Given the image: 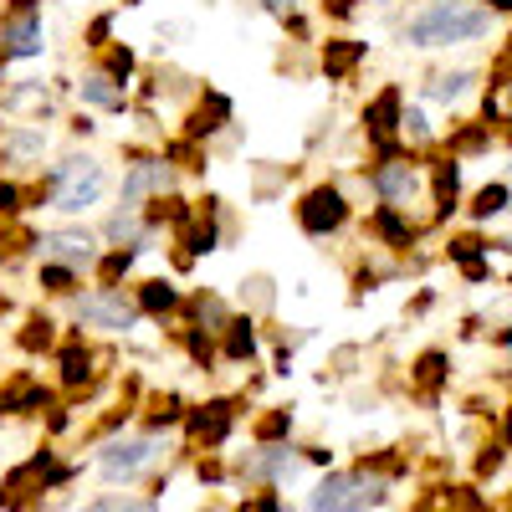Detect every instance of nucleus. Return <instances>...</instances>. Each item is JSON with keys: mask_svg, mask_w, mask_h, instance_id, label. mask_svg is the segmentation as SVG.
Returning <instances> with one entry per match:
<instances>
[{"mask_svg": "<svg viewBox=\"0 0 512 512\" xmlns=\"http://www.w3.org/2000/svg\"><path fill=\"white\" fill-rule=\"evenodd\" d=\"M108 195H113V169L93 144L57 149L31 180V210H47L57 221H88Z\"/></svg>", "mask_w": 512, "mask_h": 512, "instance_id": "obj_1", "label": "nucleus"}, {"mask_svg": "<svg viewBox=\"0 0 512 512\" xmlns=\"http://www.w3.org/2000/svg\"><path fill=\"white\" fill-rule=\"evenodd\" d=\"M497 11H487L482 0H425L420 11L400 21V41L410 52H451V47H472L497 31Z\"/></svg>", "mask_w": 512, "mask_h": 512, "instance_id": "obj_2", "label": "nucleus"}, {"mask_svg": "<svg viewBox=\"0 0 512 512\" xmlns=\"http://www.w3.org/2000/svg\"><path fill=\"white\" fill-rule=\"evenodd\" d=\"M241 241V216L226 205V195H216V190H205L200 200H195V216L169 236V272L175 277H185V272H195L205 256H216V251H226V246H236Z\"/></svg>", "mask_w": 512, "mask_h": 512, "instance_id": "obj_3", "label": "nucleus"}, {"mask_svg": "<svg viewBox=\"0 0 512 512\" xmlns=\"http://www.w3.org/2000/svg\"><path fill=\"white\" fill-rule=\"evenodd\" d=\"M67 318L72 328L82 333H103V338H128L144 328V313L134 303L128 287H103V282H88L77 297H67Z\"/></svg>", "mask_w": 512, "mask_h": 512, "instance_id": "obj_4", "label": "nucleus"}, {"mask_svg": "<svg viewBox=\"0 0 512 512\" xmlns=\"http://www.w3.org/2000/svg\"><path fill=\"white\" fill-rule=\"evenodd\" d=\"M354 216H359V200L349 195L344 180H313L292 200V221L308 241H338L354 226Z\"/></svg>", "mask_w": 512, "mask_h": 512, "instance_id": "obj_5", "label": "nucleus"}, {"mask_svg": "<svg viewBox=\"0 0 512 512\" xmlns=\"http://www.w3.org/2000/svg\"><path fill=\"white\" fill-rule=\"evenodd\" d=\"M123 154H128V164H123V175L113 180V205L144 210L149 200L175 195V190L185 185L180 169L159 154V144H123Z\"/></svg>", "mask_w": 512, "mask_h": 512, "instance_id": "obj_6", "label": "nucleus"}, {"mask_svg": "<svg viewBox=\"0 0 512 512\" xmlns=\"http://www.w3.org/2000/svg\"><path fill=\"white\" fill-rule=\"evenodd\" d=\"M98 256H103V236L93 221H52L31 231V262H62L77 267L82 277H93Z\"/></svg>", "mask_w": 512, "mask_h": 512, "instance_id": "obj_7", "label": "nucleus"}, {"mask_svg": "<svg viewBox=\"0 0 512 512\" xmlns=\"http://www.w3.org/2000/svg\"><path fill=\"white\" fill-rule=\"evenodd\" d=\"M364 190H369V200L374 205H400V210H420L425 205V159L420 154H390V159H369V169H364Z\"/></svg>", "mask_w": 512, "mask_h": 512, "instance_id": "obj_8", "label": "nucleus"}, {"mask_svg": "<svg viewBox=\"0 0 512 512\" xmlns=\"http://www.w3.org/2000/svg\"><path fill=\"white\" fill-rule=\"evenodd\" d=\"M384 492H390V482L374 477L369 466H359V472H333L328 466L318 487L308 492V512H374Z\"/></svg>", "mask_w": 512, "mask_h": 512, "instance_id": "obj_9", "label": "nucleus"}, {"mask_svg": "<svg viewBox=\"0 0 512 512\" xmlns=\"http://www.w3.org/2000/svg\"><path fill=\"white\" fill-rule=\"evenodd\" d=\"M159 456H164V436H154V431L113 436L98 451V477L113 482V487H134V482H144L154 466H159Z\"/></svg>", "mask_w": 512, "mask_h": 512, "instance_id": "obj_10", "label": "nucleus"}, {"mask_svg": "<svg viewBox=\"0 0 512 512\" xmlns=\"http://www.w3.org/2000/svg\"><path fill=\"white\" fill-rule=\"evenodd\" d=\"M400 113H405V88H400V82H384L379 93L364 98V108H359V134H364V144H369V159L405 154V144H400Z\"/></svg>", "mask_w": 512, "mask_h": 512, "instance_id": "obj_11", "label": "nucleus"}, {"mask_svg": "<svg viewBox=\"0 0 512 512\" xmlns=\"http://www.w3.org/2000/svg\"><path fill=\"white\" fill-rule=\"evenodd\" d=\"M47 11L41 6H6L0 11V62L6 67H31L47 57Z\"/></svg>", "mask_w": 512, "mask_h": 512, "instance_id": "obj_12", "label": "nucleus"}, {"mask_svg": "<svg viewBox=\"0 0 512 512\" xmlns=\"http://www.w3.org/2000/svg\"><path fill=\"white\" fill-rule=\"evenodd\" d=\"M47 159H52V128L47 123H21V118L0 123V175L36 180Z\"/></svg>", "mask_w": 512, "mask_h": 512, "instance_id": "obj_13", "label": "nucleus"}, {"mask_svg": "<svg viewBox=\"0 0 512 512\" xmlns=\"http://www.w3.org/2000/svg\"><path fill=\"white\" fill-rule=\"evenodd\" d=\"M67 98H72L77 108L98 113V118H128V113H134V88L113 82L98 62H88L77 77H67Z\"/></svg>", "mask_w": 512, "mask_h": 512, "instance_id": "obj_14", "label": "nucleus"}, {"mask_svg": "<svg viewBox=\"0 0 512 512\" xmlns=\"http://www.w3.org/2000/svg\"><path fill=\"white\" fill-rule=\"evenodd\" d=\"M231 123H236V98H231L226 88H210V82H200V93H195L190 108L180 113V128H175V134H185V139H195V144L210 149Z\"/></svg>", "mask_w": 512, "mask_h": 512, "instance_id": "obj_15", "label": "nucleus"}, {"mask_svg": "<svg viewBox=\"0 0 512 512\" xmlns=\"http://www.w3.org/2000/svg\"><path fill=\"white\" fill-rule=\"evenodd\" d=\"M425 226H431V221H420L415 210L369 205V216H364V241L379 246L384 256H405V251H415V241L425 236Z\"/></svg>", "mask_w": 512, "mask_h": 512, "instance_id": "obj_16", "label": "nucleus"}, {"mask_svg": "<svg viewBox=\"0 0 512 512\" xmlns=\"http://www.w3.org/2000/svg\"><path fill=\"white\" fill-rule=\"evenodd\" d=\"M303 466H308L303 446H292V441H267V446L246 451V456L236 461V472H241L246 482H256V487H282V482H292V477H303Z\"/></svg>", "mask_w": 512, "mask_h": 512, "instance_id": "obj_17", "label": "nucleus"}, {"mask_svg": "<svg viewBox=\"0 0 512 512\" xmlns=\"http://www.w3.org/2000/svg\"><path fill=\"white\" fill-rule=\"evenodd\" d=\"M128 292H134L144 323H180V313H185V282L175 272L139 277V282H128Z\"/></svg>", "mask_w": 512, "mask_h": 512, "instance_id": "obj_18", "label": "nucleus"}, {"mask_svg": "<svg viewBox=\"0 0 512 512\" xmlns=\"http://www.w3.org/2000/svg\"><path fill=\"white\" fill-rule=\"evenodd\" d=\"M93 226H98L103 246H134V251H144V256H149V251H164V236L149 231L144 210H134V205H108Z\"/></svg>", "mask_w": 512, "mask_h": 512, "instance_id": "obj_19", "label": "nucleus"}, {"mask_svg": "<svg viewBox=\"0 0 512 512\" xmlns=\"http://www.w3.org/2000/svg\"><path fill=\"white\" fill-rule=\"evenodd\" d=\"M57 359V390H93V379H98V349H93V338L72 328L62 333V344L52 349Z\"/></svg>", "mask_w": 512, "mask_h": 512, "instance_id": "obj_20", "label": "nucleus"}, {"mask_svg": "<svg viewBox=\"0 0 512 512\" xmlns=\"http://www.w3.org/2000/svg\"><path fill=\"white\" fill-rule=\"evenodd\" d=\"M364 62H369V41H359V36H318V47H313L318 77L338 82V88H344V82H354Z\"/></svg>", "mask_w": 512, "mask_h": 512, "instance_id": "obj_21", "label": "nucleus"}, {"mask_svg": "<svg viewBox=\"0 0 512 512\" xmlns=\"http://www.w3.org/2000/svg\"><path fill=\"white\" fill-rule=\"evenodd\" d=\"M425 205H431V226H446L456 210H461V159L441 154V159H425Z\"/></svg>", "mask_w": 512, "mask_h": 512, "instance_id": "obj_22", "label": "nucleus"}, {"mask_svg": "<svg viewBox=\"0 0 512 512\" xmlns=\"http://www.w3.org/2000/svg\"><path fill=\"white\" fill-rule=\"evenodd\" d=\"M180 425H185V436H190L195 446L216 451V446H226L231 431H236V400H205V405H190Z\"/></svg>", "mask_w": 512, "mask_h": 512, "instance_id": "obj_23", "label": "nucleus"}, {"mask_svg": "<svg viewBox=\"0 0 512 512\" xmlns=\"http://www.w3.org/2000/svg\"><path fill=\"white\" fill-rule=\"evenodd\" d=\"M477 93V67H431L420 77V103L436 108H461Z\"/></svg>", "mask_w": 512, "mask_h": 512, "instance_id": "obj_24", "label": "nucleus"}, {"mask_svg": "<svg viewBox=\"0 0 512 512\" xmlns=\"http://www.w3.org/2000/svg\"><path fill=\"white\" fill-rule=\"evenodd\" d=\"M231 318H236V303H231L221 287H185V313H180V323L205 328V333L221 338V328H226Z\"/></svg>", "mask_w": 512, "mask_h": 512, "instance_id": "obj_25", "label": "nucleus"}, {"mask_svg": "<svg viewBox=\"0 0 512 512\" xmlns=\"http://www.w3.org/2000/svg\"><path fill=\"white\" fill-rule=\"evenodd\" d=\"M221 359L226 364H256L262 359V349H267V338H262V318H251V313H241L236 308V318L221 328Z\"/></svg>", "mask_w": 512, "mask_h": 512, "instance_id": "obj_26", "label": "nucleus"}, {"mask_svg": "<svg viewBox=\"0 0 512 512\" xmlns=\"http://www.w3.org/2000/svg\"><path fill=\"white\" fill-rule=\"evenodd\" d=\"M231 303H236L241 313H251V318H272V313H277V277H272L267 267L246 272V277L236 282V297H231Z\"/></svg>", "mask_w": 512, "mask_h": 512, "instance_id": "obj_27", "label": "nucleus"}, {"mask_svg": "<svg viewBox=\"0 0 512 512\" xmlns=\"http://www.w3.org/2000/svg\"><path fill=\"white\" fill-rule=\"evenodd\" d=\"M57 344H62V323H57L47 308H36V313H26V318L16 323V349H21L26 359L52 354Z\"/></svg>", "mask_w": 512, "mask_h": 512, "instance_id": "obj_28", "label": "nucleus"}, {"mask_svg": "<svg viewBox=\"0 0 512 512\" xmlns=\"http://www.w3.org/2000/svg\"><path fill=\"white\" fill-rule=\"evenodd\" d=\"M497 144V128L492 123H482V118H472V123H451V134H441V149L451 154V159H482L487 149Z\"/></svg>", "mask_w": 512, "mask_h": 512, "instance_id": "obj_29", "label": "nucleus"}, {"mask_svg": "<svg viewBox=\"0 0 512 512\" xmlns=\"http://www.w3.org/2000/svg\"><path fill=\"white\" fill-rule=\"evenodd\" d=\"M292 175H297V169H292V164H277V159L251 164V169H246V200H251V205H272V200H282Z\"/></svg>", "mask_w": 512, "mask_h": 512, "instance_id": "obj_30", "label": "nucleus"}, {"mask_svg": "<svg viewBox=\"0 0 512 512\" xmlns=\"http://www.w3.org/2000/svg\"><path fill=\"white\" fill-rule=\"evenodd\" d=\"M31 287L41 297H52V303H67V297H77L88 287V277L77 267H62V262H31Z\"/></svg>", "mask_w": 512, "mask_h": 512, "instance_id": "obj_31", "label": "nucleus"}, {"mask_svg": "<svg viewBox=\"0 0 512 512\" xmlns=\"http://www.w3.org/2000/svg\"><path fill=\"white\" fill-rule=\"evenodd\" d=\"M93 62H98L113 82H123V88H134L139 72H144V52L134 47V41H123V36H118V41H108V47H103Z\"/></svg>", "mask_w": 512, "mask_h": 512, "instance_id": "obj_32", "label": "nucleus"}, {"mask_svg": "<svg viewBox=\"0 0 512 512\" xmlns=\"http://www.w3.org/2000/svg\"><path fill=\"white\" fill-rule=\"evenodd\" d=\"M139 262H144V251H134V246H103V256H98V267H93V277H88V282L128 287V277L139 272Z\"/></svg>", "mask_w": 512, "mask_h": 512, "instance_id": "obj_33", "label": "nucleus"}, {"mask_svg": "<svg viewBox=\"0 0 512 512\" xmlns=\"http://www.w3.org/2000/svg\"><path fill=\"white\" fill-rule=\"evenodd\" d=\"M512 210V185L507 180H492V185H482L472 200H466V221L472 226H492V221H502Z\"/></svg>", "mask_w": 512, "mask_h": 512, "instance_id": "obj_34", "label": "nucleus"}, {"mask_svg": "<svg viewBox=\"0 0 512 512\" xmlns=\"http://www.w3.org/2000/svg\"><path fill=\"white\" fill-rule=\"evenodd\" d=\"M118 16H123L118 6H103V11H93L88 21H82V52L98 57L108 41H118Z\"/></svg>", "mask_w": 512, "mask_h": 512, "instance_id": "obj_35", "label": "nucleus"}, {"mask_svg": "<svg viewBox=\"0 0 512 512\" xmlns=\"http://www.w3.org/2000/svg\"><path fill=\"white\" fill-rule=\"evenodd\" d=\"M26 216H31V180L0 175V226H6V221H26Z\"/></svg>", "mask_w": 512, "mask_h": 512, "instance_id": "obj_36", "label": "nucleus"}, {"mask_svg": "<svg viewBox=\"0 0 512 512\" xmlns=\"http://www.w3.org/2000/svg\"><path fill=\"white\" fill-rule=\"evenodd\" d=\"M446 369H451V354H446V349H425V354L410 364V379L420 384V390H441Z\"/></svg>", "mask_w": 512, "mask_h": 512, "instance_id": "obj_37", "label": "nucleus"}, {"mask_svg": "<svg viewBox=\"0 0 512 512\" xmlns=\"http://www.w3.org/2000/svg\"><path fill=\"white\" fill-rule=\"evenodd\" d=\"M77 512H159L154 497H139V492H103L93 502H82Z\"/></svg>", "mask_w": 512, "mask_h": 512, "instance_id": "obj_38", "label": "nucleus"}, {"mask_svg": "<svg viewBox=\"0 0 512 512\" xmlns=\"http://www.w3.org/2000/svg\"><path fill=\"white\" fill-rule=\"evenodd\" d=\"M251 436H256V446H267V441H287V436H292V410H287V405H272L262 420L251 425Z\"/></svg>", "mask_w": 512, "mask_h": 512, "instance_id": "obj_39", "label": "nucleus"}, {"mask_svg": "<svg viewBox=\"0 0 512 512\" xmlns=\"http://www.w3.org/2000/svg\"><path fill=\"white\" fill-rule=\"evenodd\" d=\"M246 11H256V16H267V21H292L297 11H308V0H241Z\"/></svg>", "mask_w": 512, "mask_h": 512, "instance_id": "obj_40", "label": "nucleus"}, {"mask_svg": "<svg viewBox=\"0 0 512 512\" xmlns=\"http://www.w3.org/2000/svg\"><path fill=\"white\" fill-rule=\"evenodd\" d=\"M62 123H67V144H93L98 139V113H88V108L67 113Z\"/></svg>", "mask_w": 512, "mask_h": 512, "instance_id": "obj_41", "label": "nucleus"}, {"mask_svg": "<svg viewBox=\"0 0 512 512\" xmlns=\"http://www.w3.org/2000/svg\"><path fill=\"white\" fill-rule=\"evenodd\" d=\"M333 123H338V113H333V108H323V113L313 118L308 139H303V149H308V154H318V149H323V139H333Z\"/></svg>", "mask_w": 512, "mask_h": 512, "instance_id": "obj_42", "label": "nucleus"}, {"mask_svg": "<svg viewBox=\"0 0 512 512\" xmlns=\"http://www.w3.org/2000/svg\"><path fill=\"white\" fill-rule=\"evenodd\" d=\"M190 31H195L190 21H159V26H154V41H159V47H180Z\"/></svg>", "mask_w": 512, "mask_h": 512, "instance_id": "obj_43", "label": "nucleus"}, {"mask_svg": "<svg viewBox=\"0 0 512 512\" xmlns=\"http://www.w3.org/2000/svg\"><path fill=\"white\" fill-rule=\"evenodd\" d=\"M241 512H282V497H277V492H251V497L241 502Z\"/></svg>", "mask_w": 512, "mask_h": 512, "instance_id": "obj_44", "label": "nucleus"}, {"mask_svg": "<svg viewBox=\"0 0 512 512\" xmlns=\"http://www.w3.org/2000/svg\"><path fill=\"white\" fill-rule=\"evenodd\" d=\"M487 11H497V16H512V0H482Z\"/></svg>", "mask_w": 512, "mask_h": 512, "instance_id": "obj_45", "label": "nucleus"}, {"mask_svg": "<svg viewBox=\"0 0 512 512\" xmlns=\"http://www.w3.org/2000/svg\"><path fill=\"white\" fill-rule=\"evenodd\" d=\"M502 441L512 446V405H507V420H502Z\"/></svg>", "mask_w": 512, "mask_h": 512, "instance_id": "obj_46", "label": "nucleus"}, {"mask_svg": "<svg viewBox=\"0 0 512 512\" xmlns=\"http://www.w3.org/2000/svg\"><path fill=\"white\" fill-rule=\"evenodd\" d=\"M6 6H41V0H0V11H6Z\"/></svg>", "mask_w": 512, "mask_h": 512, "instance_id": "obj_47", "label": "nucleus"}, {"mask_svg": "<svg viewBox=\"0 0 512 512\" xmlns=\"http://www.w3.org/2000/svg\"><path fill=\"white\" fill-rule=\"evenodd\" d=\"M6 82H11V67H6V62H0V88H6Z\"/></svg>", "mask_w": 512, "mask_h": 512, "instance_id": "obj_48", "label": "nucleus"}, {"mask_svg": "<svg viewBox=\"0 0 512 512\" xmlns=\"http://www.w3.org/2000/svg\"><path fill=\"white\" fill-rule=\"evenodd\" d=\"M11 313V297H0V318H6Z\"/></svg>", "mask_w": 512, "mask_h": 512, "instance_id": "obj_49", "label": "nucleus"}, {"mask_svg": "<svg viewBox=\"0 0 512 512\" xmlns=\"http://www.w3.org/2000/svg\"><path fill=\"white\" fill-rule=\"evenodd\" d=\"M507 185H512V164H507Z\"/></svg>", "mask_w": 512, "mask_h": 512, "instance_id": "obj_50", "label": "nucleus"}]
</instances>
